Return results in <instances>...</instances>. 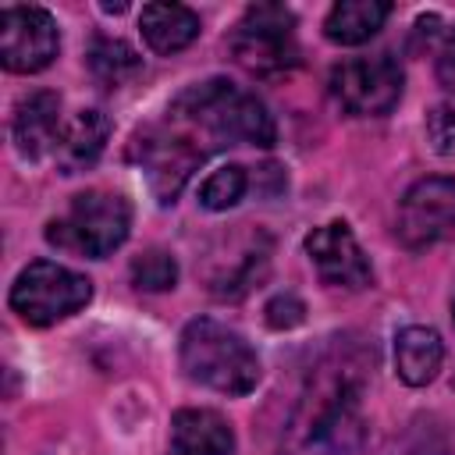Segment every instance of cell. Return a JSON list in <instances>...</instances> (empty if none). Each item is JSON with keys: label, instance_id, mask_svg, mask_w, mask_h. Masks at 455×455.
Masks as SVG:
<instances>
[{"label": "cell", "instance_id": "1", "mask_svg": "<svg viewBox=\"0 0 455 455\" xmlns=\"http://www.w3.org/2000/svg\"><path fill=\"white\" fill-rule=\"evenodd\" d=\"M167 121L192 135L206 153L224 146H274L277 139L267 107L228 78H206L181 89L167 107Z\"/></svg>", "mask_w": 455, "mask_h": 455}, {"label": "cell", "instance_id": "2", "mask_svg": "<svg viewBox=\"0 0 455 455\" xmlns=\"http://www.w3.org/2000/svg\"><path fill=\"white\" fill-rule=\"evenodd\" d=\"M178 363L192 384L217 395H249L259 384V355L252 345L220 320L196 316L178 338Z\"/></svg>", "mask_w": 455, "mask_h": 455}, {"label": "cell", "instance_id": "3", "mask_svg": "<svg viewBox=\"0 0 455 455\" xmlns=\"http://www.w3.org/2000/svg\"><path fill=\"white\" fill-rule=\"evenodd\" d=\"M128 231H132L128 199L117 192L92 188V192H78L68 203V210L46 224V242L75 256L103 259L124 245Z\"/></svg>", "mask_w": 455, "mask_h": 455}, {"label": "cell", "instance_id": "4", "mask_svg": "<svg viewBox=\"0 0 455 455\" xmlns=\"http://www.w3.org/2000/svg\"><path fill=\"white\" fill-rule=\"evenodd\" d=\"M89 299L92 281L53 259H32L11 284V309L28 327H53L85 309Z\"/></svg>", "mask_w": 455, "mask_h": 455}, {"label": "cell", "instance_id": "5", "mask_svg": "<svg viewBox=\"0 0 455 455\" xmlns=\"http://www.w3.org/2000/svg\"><path fill=\"white\" fill-rule=\"evenodd\" d=\"M231 57L252 75H281L299 60L295 14L284 4H252L228 36Z\"/></svg>", "mask_w": 455, "mask_h": 455}, {"label": "cell", "instance_id": "6", "mask_svg": "<svg viewBox=\"0 0 455 455\" xmlns=\"http://www.w3.org/2000/svg\"><path fill=\"white\" fill-rule=\"evenodd\" d=\"M132 156L146 171V185L156 196V203L167 206L178 199V192L185 188L192 171L206 160V149L192 135H185L178 124L164 121V124L142 128L132 139Z\"/></svg>", "mask_w": 455, "mask_h": 455}, {"label": "cell", "instance_id": "7", "mask_svg": "<svg viewBox=\"0 0 455 455\" xmlns=\"http://www.w3.org/2000/svg\"><path fill=\"white\" fill-rule=\"evenodd\" d=\"M402 64L391 53L352 57L331 71V92L341 110L355 117H384L402 100Z\"/></svg>", "mask_w": 455, "mask_h": 455}, {"label": "cell", "instance_id": "8", "mask_svg": "<svg viewBox=\"0 0 455 455\" xmlns=\"http://www.w3.org/2000/svg\"><path fill=\"white\" fill-rule=\"evenodd\" d=\"M57 50L60 28L46 7L14 4L0 11V64L11 75H36L50 68Z\"/></svg>", "mask_w": 455, "mask_h": 455}, {"label": "cell", "instance_id": "9", "mask_svg": "<svg viewBox=\"0 0 455 455\" xmlns=\"http://www.w3.org/2000/svg\"><path fill=\"white\" fill-rule=\"evenodd\" d=\"M395 235L412 252L455 235V178H419L398 203Z\"/></svg>", "mask_w": 455, "mask_h": 455}, {"label": "cell", "instance_id": "10", "mask_svg": "<svg viewBox=\"0 0 455 455\" xmlns=\"http://www.w3.org/2000/svg\"><path fill=\"white\" fill-rule=\"evenodd\" d=\"M302 245H306V256L316 267L323 284L348 288V291L373 284V267H370L366 252L359 249V242L345 220H331L323 228H313Z\"/></svg>", "mask_w": 455, "mask_h": 455}, {"label": "cell", "instance_id": "11", "mask_svg": "<svg viewBox=\"0 0 455 455\" xmlns=\"http://www.w3.org/2000/svg\"><path fill=\"white\" fill-rule=\"evenodd\" d=\"M60 128H64V121H60V96L57 92L36 89V92L18 100L14 117H11V139L25 160H39V156L53 153Z\"/></svg>", "mask_w": 455, "mask_h": 455}, {"label": "cell", "instance_id": "12", "mask_svg": "<svg viewBox=\"0 0 455 455\" xmlns=\"http://www.w3.org/2000/svg\"><path fill=\"white\" fill-rule=\"evenodd\" d=\"M167 455H235V430L217 409H178Z\"/></svg>", "mask_w": 455, "mask_h": 455}, {"label": "cell", "instance_id": "13", "mask_svg": "<svg viewBox=\"0 0 455 455\" xmlns=\"http://www.w3.org/2000/svg\"><path fill=\"white\" fill-rule=\"evenodd\" d=\"M110 139V121L103 110H78L71 121H64L57 149H53V164L60 174H82L89 171Z\"/></svg>", "mask_w": 455, "mask_h": 455}, {"label": "cell", "instance_id": "14", "mask_svg": "<svg viewBox=\"0 0 455 455\" xmlns=\"http://www.w3.org/2000/svg\"><path fill=\"white\" fill-rule=\"evenodd\" d=\"M199 28H203L199 14L185 4H146L139 14V32L146 46L160 57L181 53L188 43H196Z\"/></svg>", "mask_w": 455, "mask_h": 455}, {"label": "cell", "instance_id": "15", "mask_svg": "<svg viewBox=\"0 0 455 455\" xmlns=\"http://www.w3.org/2000/svg\"><path fill=\"white\" fill-rule=\"evenodd\" d=\"M444 363V341L434 327L412 323L395 338V373L409 387H427Z\"/></svg>", "mask_w": 455, "mask_h": 455}, {"label": "cell", "instance_id": "16", "mask_svg": "<svg viewBox=\"0 0 455 455\" xmlns=\"http://www.w3.org/2000/svg\"><path fill=\"white\" fill-rule=\"evenodd\" d=\"M387 14H391L387 0H338L323 18V36L334 46H359L380 32Z\"/></svg>", "mask_w": 455, "mask_h": 455}, {"label": "cell", "instance_id": "17", "mask_svg": "<svg viewBox=\"0 0 455 455\" xmlns=\"http://www.w3.org/2000/svg\"><path fill=\"white\" fill-rule=\"evenodd\" d=\"M89 68L103 85H124L128 78L139 75L142 57L124 43V39H110V36H96L92 50H89Z\"/></svg>", "mask_w": 455, "mask_h": 455}, {"label": "cell", "instance_id": "18", "mask_svg": "<svg viewBox=\"0 0 455 455\" xmlns=\"http://www.w3.org/2000/svg\"><path fill=\"white\" fill-rule=\"evenodd\" d=\"M245 192H249L245 167L242 164H224V167H217V171H210L203 178V185H199V206L220 213V210L238 206Z\"/></svg>", "mask_w": 455, "mask_h": 455}, {"label": "cell", "instance_id": "19", "mask_svg": "<svg viewBox=\"0 0 455 455\" xmlns=\"http://www.w3.org/2000/svg\"><path fill=\"white\" fill-rule=\"evenodd\" d=\"M128 274L139 291H171L178 284V259L167 249H146L132 259Z\"/></svg>", "mask_w": 455, "mask_h": 455}, {"label": "cell", "instance_id": "20", "mask_svg": "<svg viewBox=\"0 0 455 455\" xmlns=\"http://www.w3.org/2000/svg\"><path fill=\"white\" fill-rule=\"evenodd\" d=\"M427 142L441 156L455 153V100H444V103L430 107V114H427Z\"/></svg>", "mask_w": 455, "mask_h": 455}, {"label": "cell", "instance_id": "21", "mask_svg": "<svg viewBox=\"0 0 455 455\" xmlns=\"http://www.w3.org/2000/svg\"><path fill=\"white\" fill-rule=\"evenodd\" d=\"M263 320H267V327H274V331H291V327H299V323L306 320V306H302L299 295L284 291V295H274V299L263 306Z\"/></svg>", "mask_w": 455, "mask_h": 455}, {"label": "cell", "instance_id": "22", "mask_svg": "<svg viewBox=\"0 0 455 455\" xmlns=\"http://www.w3.org/2000/svg\"><path fill=\"white\" fill-rule=\"evenodd\" d=\"M437 82L448 92H455V28L444 36V43L437 50Z\"/></svg>", "mask_w": 455, "mask_h": 455}]
</instances>
